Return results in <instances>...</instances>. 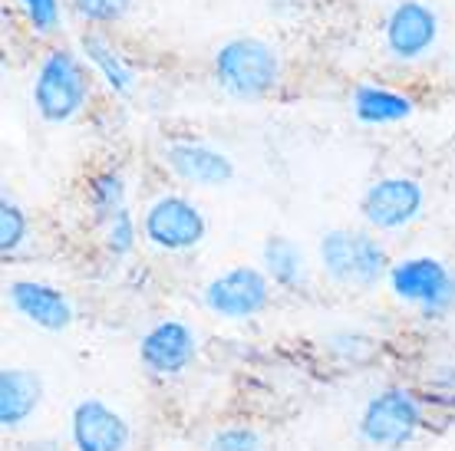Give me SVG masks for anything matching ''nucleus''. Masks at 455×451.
<instances>
[{"mask_svg": "<svg viewBox=\"0 0 455 451\" xmlns=\"http://www.w3.org/2000/svg\"><path fill=\"white\" fill-rule=\"evenodd\" d=\"M277 53L264 40L238 36L228 40L215 53V76L221 90L238 96V99H258L277 83Z\"/></svg>", "mask_w": 455, "mask_h": 451, "instance_id": "nucleus-1", "label": "nucleus"}, {"mask_svg": "<svg viewBox=\"0 0 455 451\" xmlns=\"http://www.w3.org/2000/svg\"><path fill=\"white\" fill-rule=\"evenodd\" d=\"M86 96H90V79L80 57H73L69 50H53L44 59L34 83L36 113L46 123H67L83 109Z\"/></svg>", "mask_w": 455, "mask_h": 451, "instance_id": "nucleus-2", "label": "nucleus"}, {"mask_svg": "<svg viewBox=\"0 0 455 451\" xmlns=\"http://www.w3.org/2000/svg\"><path fill=\"white\" fill-rule=\"evenodd\" d=\"M320 260H323V271L331 273L333 281L350 283V287H373L389 267L387 250L379 248L370 234H360V231L323 234Z\"/></svg>", "mask_w": 455, "mask_h": 451, "instance_id": "nucleus-3", "label": "nucleus"}, {"mask_svg": "<svg viewBox=\"0 0 455 451\" xmlns=\"http://www.w3.org/2000/svg\"><path fill=\"white\" fill-rule=\"evenodd\" d=\"M419 422V402L406 389H387L376 399H370V406L363 408L360 435L379 448H403L416 435Z\"/></svg>", "mask_w": 455, "mask_h": 451, "instance_id": "nucleus-4", "label": "nucleus"}, {"mask_svg": "<svg viewBox=\"0 0 455 451\" xmlns=\"http://www.w3.org/2000/svg\"><path fill=\"white\" fill-rule=\"evenodd\" d=\"M271 300L267 290V277L254 267H235V271L221 273L208 283L205 306L212 313L228 316V320H248V316L261 313Z\"/></svg>", "mask_w": 455, "mask_h": 451, "instance_id": "nucleus-5", "label": "nucleus"}, {"mask_svg": "<svg viewBox=\"0 0 455 451\" xmlns=\"http://www.w3.org/2000/svg\"><path fill=\"white\" fill-rule=\"evenodd\" d=\"M146 237L162 250H188L205 237V218L192 202L165 194L146 211Z\"/></svg>", "mask_w": 455, "mask_h": 451, "instance_id": "nucleus-6", "label": "nucleus"}, {"mask_svg": "<svg viewBox=\"0 0 455 451\" xmlns=\"http://www.w3.org/2000/svg\"><path fill=\"white\" fill-rule=\"evenodd\" d=\"M422 208V188L412 178H379L370 185L360 202V211L379 231H396L410 225Z\"/></svg>", "mask_w": 455, "mask_h": 451, "instance_id": "nucleus-7", "label": "nucleus"}, {"mask_svg": "<svg viewBox=\"0 0 455 451\" xmlns=\"http://www.w3.org/2000/svg\"><path fill=\"white\" fill-rule=\"evenodd\" d=\"M73 445L76 451H123L129 445V425L106 402L86 399L73 408Z\"/></svg>", "mask_w": 455, "mask_h": 451, "instance_id": "nucleus-8", "label": "nucleus"}, {"mask_svg": "<svg viewBox=\"0 0 455 451\" xmlns=\"http://www.w3.org/2000/svg\"><path fill=\"white\" fill-rule=\"evenodd\" d=\"M439 20L422 0H403L387 20V44L399 59L422 57L435 44Z\"/></svg>", "mask_w": 455, "mask_h": 451, "instance_id": "nucleus-9", "label": "nucleus"}, {"mask_svg": "<svg viewBox=\"0 0 455 451\" xmlns=\"http://www.w3.org/2000/svg\"><path fill=\"white\" fill-rule=\"evenodd\" d=\"M139 352H142V362H146L152 373L159 376L179 373V369H185L195 360V336L185 323L165 320V323L152 327L142 336Z\"/></svg>", "mask_w": 455, "mask_h": 451, "instance_id": "nucleus-10", "label": "nucleus"}, {"mask_svg": "<svg viewBox=\"0 0 455 451\" xmlns=\"http://www.w3.org/2000/svg\"><path fill=\"white\" fill-rule=\"evenodd\" d=\"M452 273L445 271L439 260L433 257H412L399 260L396 267H389V283H393V294L412 304H422L426 310L443 297V290L449 287Z\"/></svg>", "mask_w": 455, "mask_h": 451, "instance_id": "nucleus-11", "label": "nucleus"}, {"mask_svg": "<svg viewBox=\"0 0 455 451\" xmlns=\"http://www.w3.org/2000/svg\"><path fill=\"white\" fill-rule=\"evenodd\" d=\"M11 300L30 323L44 329H63L73 320V306L63 297V290L50 287V283L36 281H17L11 283Z\"/></svg>", "mask_w": 455, "mask_h": 451, "instance_id": "nucleus-12", "label": "nucleus"}, {"mask_svg": "<svg viewBox=\"0 0 455 451\" xmlns=\"http://www.w3.org/2000/svg\"><path fill=\"white\" fill-rule=\"evenodd\" d=\"M165 162H169V169L179 178L192 181V185H225L235 175V165L228 162V155H221V152L208 146H198V142H175V146H169Z\"/></svg>", "mask_w": 455, "mask_h": 451, "instance_id": "nucleus-13", "label": "nucleus"}, {"mask_svg": "<svg viewBox=\"0 0 455 451\" xmlns=\"http://www.w3.org/2000/svg\"><path fill=\"white\" fill-rule=\"evenodd\" d=\"M44 385L34 373L27 369H4L0 373V425L17 429L20 422L34 415V408L40 406Z\"/></svg>", "mask_w": 455, "mask_h": 451, "instance_id": "nucleus-14", "label": "nucleus"}, {"mask_svg": "<svg viewBox=\"0 0 455 451\" xmlns=\"http://www.w3.org/2000/svg\"><path fill=\"white\" fill-rule=\"evenodd\" d=\"M412 99L406 96H399L393 90H383V86H356L353 92V113L360 123H370V125H387V123H399V119H410L412 115Z\"/></svg>", "mask_w": 455, "mask_h": 451, "instance_id": "nucleus-15", "label": "nucleus"}, {"mask_svg": "<svg viewBox=\"0 0 455 451\" xmlns=\"http://www.w3.org/2000/svg\"><path fill=\"white\" fill-rule=\"evenodd\" d=\"M264 267L281 287H300L304 283V257L287 237H271L264 244Z\"/></svg>", "mask_w": 455, "mask_h": 451, "instance_id": "nucleus-16", "label": "nucleus"}, {"mask_svg": "<svg viewBox=\"0 0 455 451\" xmlns=\"http://www.w3.org/2000/svg\"><path fill=\"white\" fill-rule=\"evenodd\" d=\"M83 50H86V57L92 59V67L103 73V79L109 83V90L132 92V69L125 67L123 59H119V53H116L106 40H100V36H86V40H83Z\"/></svg>", "mask_w": 455, "mask_h": 451, "instance_id": "nucleus-17", "label": "nucleus"}, {"mask_svg": "<svg viewBox=\"0 0 455 451\" xmlns=\"http://www.w3.org/2000/svg\"><path fill=\"white\" fill-rule=\"evenodd\" d=\"M123 178L113 175V171H103L90 181V204L96 211V221H113L119 211H123Z\"/></svg>", "mask_w": 455, "mask_h": 451, "instance_id": "nucleus-18", "label": "nucleus"}, {"mask_svg": "<svg viewBox=\"0 0 455 451\" xmlns=\"http://www.w3.org/2000/svg\"><path fill=\"white\" fill-rule=\"evenodd\" d=\"M23 237H27V215H23L17 204H11L4 198L0 202V248H4V254L20 248Z\"/></svg>", "mask_w": 455, "mask_h": 451, "instance_id": "nucleus-19", "label": "nucleus"}, {"mask_svg": "<svg viewBox=\"0 0 455 451\" xmlns=\"http://www.w3.org/2000/svg\"><path fill=\"white\" fill-rule=\"evenodd\" d=\"M73 7L80 17L92 23H113L119 17H125L129 11V0H73Z\"/></svg>", "mask_w": 455, "mask_h": 451, "instance_id": "nucleus-20", "label": "nucleus"}, {"mask_svg": "<svg viewBox=\"0 0 455 451\" xmlns=\"http://www.w3.org/2000/svg\"><path fill=\"white\" fill-rule=\"evenodd\" d=\"M106 244L113 250L116 257H123L129 250L136 248V225H132V215L129 211H119V215L109 221V237H106Z\"/></svg>", "mask_w": 455, "mask_h": 451, "instance_id": "nucleus-21", "label": "nucleus"}, {"mask_svg": "<svg viewBox=\"0 0 455 451\" xmlns=\"http://www.w3.org/2000/svg\"><path fill=\"white\" fill-rule=\"evenodd\" d=\"M208 451H264L261 439H258V431L251 429H225L218 431Z\"/></svg>", "mask_w": 455, "mask_h": 451, "instance_id": "nucleus-22", "label": "nucleus"}, {"mask_svg": "<svg viewBox=\"0 0 455 451\" xmlns=\"http://www.w3.org/2000/svg\"><path fill=\"white\" fill-rule=\"evenodd\" d=\"M27 20L34 23L40 34H53L60 23V4L57 0H20Z\"/></svg>", "mask_w": 455, "mask_h": 451, "instance_id": "nucleus-23", "label": "nucleus"}]
</instances>
